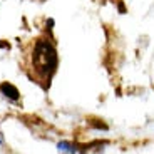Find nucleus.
I'll return each instance as SVG.
<instances>
[{
    "mask_svg": "<svg viewBox=\"0 0 154 154\" xmlns=\"http://www.w3.org/2000/svg\"><path fill=\"white\" fill-rule=\"evenodd\" d=\"M57 149H59V152H62V154H77L79 152L77 144L69 143V141H60V143L57 144Z\"/></svg>",
    "mask_w": 154,
    "mask_h": 154,
    "instance_id": "7ed1b4c3",
    "label": "nucleus"
},
{
    "mask_svg": "<svg viewBox=\"0 0 154 154\" xmlns=\"http://www.w3.org/2000/svg\"><path fill=\"white\" fill-rule=\"evenodd\" d=\"M59 66L57 49L50 38L40 37L32 45L30 52V69L32 81L38 82L44 89H49L50 81L54 77Z\"/></svg>",
    "mask_w": 154,
    "mask_h": 154,
    "instance_id": "f257e3e1",
    "label": "nucleus"
},
{
    "mask_svg": "<svg viewBox=\"0 0 154 154\" xmlns=\"http://www.w3.org/2000/svg\"><path fill=\"white\" fill-rule=\"evenodd\" d=\"M0 94H2L5 99L12 100V102H17V100L20 99L19 89L14 84H10V82H0Z\"/></svg>",
    "mask_w": 154,
    "mask_h": 154,
    "instance_id": "f03ea898",
    "label": "nucleus"
},
{
    "mask_svg": "<svg viewBox=\"0 0 154 154\" xmlns=\"http://www.w3.org/2000/svg\"><path fill=\"white\" fill-rule=\"evenodd\" d=\"M91 126H92L94 129H102V131H107V129H109L107 124L102 122L100 119H94V121H91Z\"/></svg>",
    "mask_w": 154,
    "mask_h": 154,
    "instance_id": "20e7f679",
    "label": "nucleus"
}]
</instances>
